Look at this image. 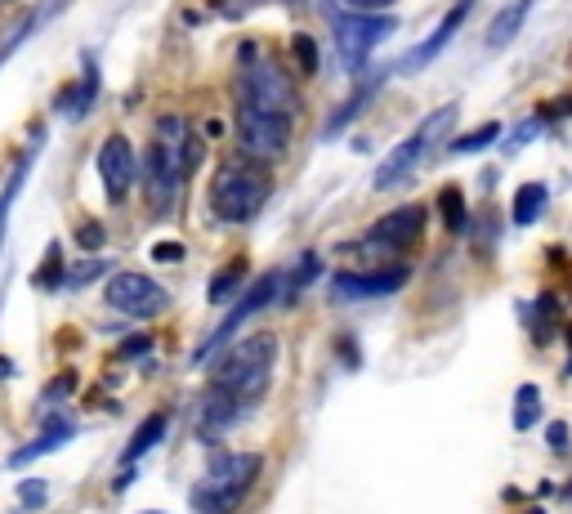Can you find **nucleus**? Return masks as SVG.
I'll return each instance as SVG.
<instances>
[{"label": "nucleus", "mask_w": 572, "mask_h": 514, "mask_svg": "<svg viewBox=\"0 0 572 514\" xmlns=\"http://www.w3.org/2000/svg\"><path fill=\"white\" fill-rule=\"evenodd\" d=\"M318 278V255H305V260H300V269L292 274V287H286V296H296L300 287H309Z\"/></svg>", "instance_id": "obj_25"}, {"label": "nucleus", "mask_w": 572, "mask_h": 514, "mask_svg": "<svg viewBox=\"0 0 572 514\" xmlns=\"http://www.w3.org/2000/svg\"><path fill=\"white\" fill-rule=\"evenodd\" d=\"M152 514H157V510H152Z\"/></svg>", "instance_id": "obj_36"}, {"label": "nucleus", "mask_w": 572, "mask_h": 514, "mask_svg": "<svg viewBox=\"0 0 572 514\" xmlns=\"http://www.w3.org/2000/svg\"><path fill=\"white\" fill-rule=\"evenodd\" d=\"M545 184H523L519 192H514V224L519 228H527V224H536L541 219V210H545Z\"/></svg>", "instance_id": "obj_18"}, {"label": "nucleus", "mask_w": 572, "mask_h": 514, "mask_svg": "<svg viewBox=\"0 0 572 514\" xmlns=\"http://www.w3.org/2000/svg\"><path fill=\"white\" fill-rule=\"evenodd\" d=\"M72 434H77V429H72L68 421H55V425H50V429H46L41 438H32V443H23V447H19L14 456H10V465H14V469H23V465H32L37 456H46V452H55V447H63V443H72Z\"/></svg>", "instance_id": "obj_16"}, {"label": "nucleus", "mask_w": 572, "mask_h": 514, "mask_svg": "<svg viewBox=\"0 0 572 514\" xmlns=\"http://www.w3.org/2000/svg\"><path fill=\"white\" fill-rule=\"evenodd\" d=\"M273 192V179L259 170V166H241V161H228L215 184H210V210L215 219L224 224H246L259 215V206L268 201Z\"/></svg>", "instance_id": "obj_4"}, {"label": "nucleus", "mask_w": 572, "mask_h": 514, "mask_svg": "<svg viewBox=\"0 0 572 514\" xmlns=\"http://www.w3.org/2000/svg\"><path fill=\"white\" fill-rule=\"evenodd\" d=\"M541 421V389L536 385H519L514 398V429H532Z\"/></svg>", "instance_id": "obj_20"}, {"label": "nucleus", "mask_w": 572, "mask_h": 514, "mask_svg": "<svg viewBox=\"0 0 572 514\" xmlns=\"http://www.w3.org/2000/svg\"><path fill=\"white\" fill-rule=\"evenodd\" d=\"M259 478V456L255 452H224L206 465V474L193 487L197 514H237L250 483Z\"/></svg>", "instance_id": "obj_3"}, {"label": "nucleus", "mask_w": 572, "mask_h": 514, "mask_svg": "<svg viewBox=\"0 0 572 514\" xmlns=\"http://www.w3.org/2000/svg\"><path fill=\"white\" fill-rule=\"evenodd\" d=\"M332 32H336L341 63H345L349 72H363V68H367V55H372L381 41H389V37L398 32V23H394L389 14H363V10H349V14H336Z\"/></svg>", "instance_id": "obj_7"}, {"label": "nucleus", "mask_w": 572, "mask_h": 514, "mask_svg": "<svg viewBox=\"0 0 572 514\" xmlns=\"http://www.w3.org/2000/svg\"><path fill=\"white\" fill-rule=\"evenodd\" d=\"M197 161H201V144L188 130V121L184 117H161L157 130H152L148 157H144V188H148V197L161 215L175 210V201L184 192V179Z\"/></svg>", "instance_id": "obj_2"}, {"label": "nucleus", "mask_w": 572, "mask_h": 514, "mask_svg": "<svg viewBox=\"0 0 572 514\" xmlns=\"http://www.w3.org/2000/svg\"><path fill=\"white\" fill-rule=\"evenodd\" d=\"M99 241H103V228H99V224H86V228H81V246H86V250H95Z\"/></svg>", "instance_id": "obj_31"}, {"label": "nucleus", "mask_w": 572, "mask_h": 514, "mask_svg": "<svg viewBox=\"0 0 572 514\" xmlns=\"http://www.w3.org/2000/svg\"><path fill=\"white\" fill-rule=\"evenodd\" d=\"M496 135H501V126H496V121H487L483 130H474V135H465V139H452V152H479V148H492V144H496Z\"/></svg>", "instance_id": "obj_22"}, {"label": "nucleus", "mask_w": 572, "mask_h": 514, "mask_svg": "<svg viewBox=\"0 0 572 514\" xmlns=\"http://www.w3.org/2000/svg\"><path fill=\"white\" fill-rule=\"evenodd\" d=\"M456 126V103H443V108H434L385 161H381V170H376V192H389V188H398L403 179H412V170L425 161V152L447 135Z\"/></svg>", "instance_id": "obj_5"}, {"label": "nucleus", "mask_w": 572, "mask_h": 514, "mask_svg": "<svg viewBox=\"0 0 572 514\" xmlns=\"http://www.w3.org/2000/svg\"><path fill=\"white\" fill-rule=\"evenodd\" d=\"M55 274H59V246H55V250H50V260H46V269H41V274H37V283H41V287H55V283H59V278H55Z\"/></svg>", "instance_id": "obj_29"}, {"label": "nucleus", "mask_w": 572, "mask_h": 514, "mask_svg": "<svg viewBox=\"0 0 572 514\" xmlns=\"http://www.w3.org/2000/svg\"><path fill=\"white\" fill-rule=\"evenodd\" d=\"M372 95H376V81H367V86H363L358 95H349V103H345V108H341V112H336V117L327 121L323 139H336V135H341V130H345V126H349V121H354V117H358V112H363V108L372 103Z\"/></svg>", "instance_id": "obj_19"}, {"label": "nucleus", "mask_w": 572, "mask_h": 514, "mask_svg": "<svg viewBox=\"0 0 572 514\" xmlns=\"http://www.w3.org/2000/svg\"><path fill=\"white\" fill-rule=\"evenodd\" d=\"M292 50H296V59H300V68H305V72H314V68H318V50H314V41H309V37H296V41H292Z\"/></svg>", "instance_id": "obj_26"}, {"label": "nucleus", "mask_w": 572, "mask_h": 514, "mask_svg": "<svg viewBox=\"0 0 572 514\" xmlns=\"http://www.w3.org/2000/svg\"><path fill=\"white\" fill-rule=\"evenodd\" d=\"M438 210H443V224H447L452 233L465 228V197H461V188H443V192H438Z\"/></svg>", "instance_id": "obj_21"}, {"label": "nucleus", "mask_w": 572, "mask_h": 514, "mask_svg": "<svg viewBox=\"0 0 572 514\" xmlns=\"http://www.w3.org/2000/svg\"><path fill=\"white\" fill-rule=\"evenodd\" d=\"M23 170H28V161L14 170V184H10V192L0 197V246H6V228H10V206H14V197H19V184H23Z\"/></svg>", "instance_id": "obj_24"}, {"label": "nucleus", "mask_w": 572, "mask_h": 514, "mask_svg": "<svg viewBox=\"0 0 572 514\" xmlns=\"http://www.w3.org/2000/svg\"><path fill=\"white\" fill-rule=\"evenodd\" d=\"M568 340H572V327H568Z\"/></svg>", "instance_id": "obj_34"}, {"label": "nucleus", "mask_w": 572, "mask_h": 514, "mask_svg": "<svg viewBox=\"0 0 572 514\" xmlns=\"http://www.w3.org/2000/svg\"><path fill=\"white\" fill-rule=\"evenodd\" d=\"M273 363H277V336H273V332L246 336V340H237V345L219 358L215 380H210V394H206V403H201V425H197V434H201L206 443L224 438V434L268 394Z\"/></svg>", "instance_id": "obj_1"}, {"label": "nucleus", "mask_w": 572, "mask_h": 514, "mask_svg": "<svg viewBox=\"0 0 572 514\" xmlns=\"http://www.w3.org/2000/svg\"><path fill=\"white\" fill-rule=\"evenodd\" d=\"M0 6H10V0H0Z\"/></svg>", "instance_id": "obj_35"}, {"label": "nucleus", "mask_w": 572, "mask_h": 514, "mask_svg": "<svg viewBox=\"0 0 572 514\" xmlns=\"http://www.w3.org/2000/svg\"><path fill=\"white\" fill-rule=\"evenodd\" d=\"M161 434H166V416H148L139 429H135V438L126 443V452H121V465H139L157 443H161Z\"/></svg>", "instance_id": "obj_17"}, {"label": "nucleus", "mask_w": 572, "mask_h": 514, "mask_svg": "<svg viewBox=\"0 0 572 514\" xmlns=\"http://www.w3.org/2000/svg\"><path fill=\"white\" fill-rule=\"evenodd\" d=\"M421 233H425V206H398V210L381 215V219L367 228L363 246H367L372 255H376V250H407L412 241H421Z\"/></svg>", "instance_id": "obj_11"}, {"label": "nucleus", "mask_w": 572, "mask_h": 514, "mask_svg": "<svg viewBox=\"0 0 572 514\" xmlns=\"http://www.w3.org/2000/svg\"><path fill=\"white\" fill-rule=\"evenodd\" d=\"M545 438H550V447H563V443H568V429H563V425L554 421V425L545 429Z\"/></svg>", "instance_id": "obj_33"}, {"label": "nucleus", "mask_w": 572, "mask_h": 514, "mask_svg": "<svg viewBox=\"0 0 572 514\" xmlns=\"http://www.w3.org/2000/svg\"><path fill=\"white\" fill-rule=\"evenodd\" d=\"M470 10H474V0H456V6L447 10V19L434 28V37H425V41H421L403 63H398V72H421V68H430V63L452 46V37H456V32H461V23L470 19Z\"/></svg>", "instance_id": "obj_14"}, {"label": "nucleus", "mask_w": 572, "mask_h": 514, "mask_svg": "<svg viewBox=\"0 0 572 514\" xmlns=\"http://www.w3.org/2000/svg\"><path fill=\"white\" fill-rule=\"evenodd\" d=\"M412 278L407 265H394V269H372V274H341L332 283L336 300H367V296H389V291H403Z\"/></svg>", "instance_id": "obj_13"}, {"label": "nucleus", "mask_w": 572, "mask_h": 514, "mask_svg": "<svg viewBox=\"0 0 572 514\" xmlns=\"http://www.w3.org/2000/svg\"><path fill=\"white\" fill-rule=\"evenodd\" d=\"M99 179H103V192L112 201H126L130 197V188L139 179V161H135V148H130L126 135L103 139V148H99Z\"/></svg>", "instance_id": "obj_12"}, {"label": "nucleus", "mask_w": 572, "mask_h": 514, "mask_svg": "<svg viewBox=\"0 0 572 514\" xmlns=\"http://www.w3.org/2000/svg\"><path fill=\"white\" fill-rule=\"evenodd\" d=\"M152 255H157L161 265H170V260H184V246H157Z\"/></svg>", "instance_id": "obj_32"}, {"label": "nucleus", "mask_w": 572, "mask_h": 514, "mask_svg": "<svg viewBox=\"0 0 572 514\" xmlns=\"http://www.w3.org/2000/svg\"><path fill=\"white\" fill-rule=\"evenodd\" d=\"M103 269H108L103 260H95V265H81V269H68V287H86V283H90L95 274H103Z\"/></svg>", "instance_id": "obj_27"}, {"label": "nucleus", "mask_w": 572, "mask_h": 514, "mask_svg": "<svg viewBox=\"0 0 572 514\" xmlns=\"http://www.w3.org/2000/svg\"><path fill=\"white\" fill-rule=\"evenodd\" d=\"M237 108L296 117V86H292V77H286L277 63H241V77H237Z\"/></svg>", "instance_id": "obj_6"}, {"label": "nucleus", "mask_w": 572, "mask_h": 514, "mask_svg": "<svg viewBox=\"0 0 572 514\" xmlns=\"http://www.w3.org/2000/svg\"><path fill=\"white\" fill-rule=\"evenodd\" d=\"M282 296H286L282 274H264V278H255V287L233 305V314H228V318H224V323L201 340L197 363H210V354H219V349H224V345H228V340H233V336H237V332H241L259 309H268V305H273V300H282Z\"/></svg>", "instance_id": "obj_8"}, {"label": "nucleus", "mask_w": 572, "mask_h": 514, "mask_svg": "<svg viewBox=\"0 0 572 514\" xmlns=\"http://www.w3.org/2000/svg\"><path fill=\"white\" fill-rule=\"evenodd\" d=\"M19 492H23V505H46V483L41 478L37 483H23Z\"/></svg>", "instance_id": "obj_30"}, {"label": "nucleus", "mask_w": 572, "mask_h": 514, "mask_svg": "<svg viewBox=\"0 0 572 514\" xmlns=\"http://www.w3.org/2000/svg\"><path fill=\"white\" fill-rule=\"evenodd\" d=\"M166 300L170 296L161 291L157 278H144V274H117V278H108V305L117 314H126V318H152V314L166 309Z\"/></svg>", "instance_id": "obj_10"}, {"label": "nucleus", "mask_w": 572, "mask_h": 514, "mask_svg": "<svg viewBox=\"0 0 572 514\" xmlns=\"http://www.w3.org/2000/svg\"><path fill=\"white\" fill-rule=\"evenodd\" d=\"M292 126H296V117L237 108V144H241L250 157H259V161H273V157L286 152V144H292Z\"/></svg>", "instance_id": "obj_9"}, {"label": "nucleus", "mask_w": 572, "mask_h": 514, "mask_svg": "<svg viewBox=\"0 0 572 514\" xmlns=\"http://www.w3.org/2000/svg\"><path fill=\"white\" fill-rule=\"evenodd\" d=\"M527 10H532V0H510V6H505V10L492 19V28H487V50H505V46L519 37Z\"/></svg>", "instance_id": "obj_15"}, {"label": "nucleus", "mask_w": 572, "mask_h": 514, "mask_svg": "<svg viewBox=\"0 0 572 514\" xmlns=\"http://www.w3.org/2000/svg\"><path fill=\"white\" fill-rule=\"evenodd\" d=\"M241 274H246V260H233L228 269H219V274H215V283H210V291H206V296H210V300H224V296L241 283Z\"/></svg>", "instance_id": "obj_23"}, {"label": "nucleus", "mask_w": 572, "mask_h": 514, "mask_svg": "<svg viewBox=\"0 0 572 514\" xmlns=\"http://www.w3.org/2000/svg\"><path fill=\"white\" fill-rule=\"evenodd\" d=\"M345 10H363V14H381V10H389L394 0H341Z\"/></svg>", "instance_id": "obj_28"}]
</instances>
